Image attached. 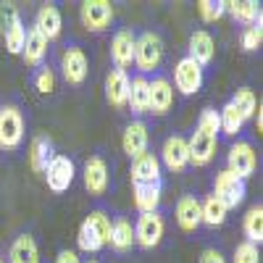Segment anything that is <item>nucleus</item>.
<instances>
[{
  "label": "nucleus",
  "instance_id": "a878e982",
  "mask_svg": "<svg viewBox=\"0 0 263 263\" xmlns=\"http://www.w3.org/2000/svg\"><path fill=\"white\" fill-rule=\"evenodd\" d=\"M55 158V145L48 135H37L29 145V166L34 174H45L50 161Z\"/></svg>",
  "mask_w": 263,
  "mask_h": 263
},
{
  "label": "nucleus",
  "instance_id": "bb28decb",
  "mask_svg": "<svg viewBox=\"0 0 263 263\" xmlns=\"http://www.w3.org/2000/svg\"><path fill=\"white\" fill-rule=\"evenodd\" d=\"M147 77L142 74H135V77H129V98H126V108L132 111V116L135 119H142L147 116Z\"/></svg>",
  "mask_w": 263,
  "mask_h": 263
},
{
  "label": "nucleus",
  "instance_id": "cd10ccee",
  "mask_svg": "<svg viewBox=\"0 0 263 263\" xmlns=\"http://www.w3.org/2000/svg\"><path fill=\"white\" fill-rule=\"evenodd\" d=\"M161 195H163V182L153 184H135V208L140 213H150L161 208Z\"/></svg>",
  "mask_w": 263,
  "mask_h": 263
},
{
  "label": "nucleus",
  "instance_id": "6ab92c4d",
  "mask_svg": "<svg viewBox=\"0 0 263 263\" xmlns=\"http://www.w3.org/2000/svg\"><path fill=\"white\" fill-rule=\"evenodd\" d=\"M216 55V40L208 29H195L190 34V45H187V58H192L200 69H208Z\"/></svg>",
  "mask_w": 263,
  "mask_h": 263
},
{
  "label": "nucleus",
  "instance_id": "412c9836",
  "mask_svg": "<svg viewBox=\"0 0 263 263\" xmlns=\"http://www.w3.org/2000/svg\"><path fill=\"white\" fill-rule=\"evenodd\" d=\"M42 37H45L48 42L58 40L61 37V29H63V16L58 11V6L53 3H45V6H40L37 16H34V24H32Z\"/></svg>",
  "mask_w": 263,
  "mask_h": 263
},
{
  "label": "nucleus",
  "instance_id": "39448f33",
  "mask_svg": "<svg viewBox=\"0 0 263 263\" xmlns=\"http://www.w3.org/2000/svg\"><path fill=\"white\" fill-rule=\"evenodd\" d=\"M61 74H63L66 84H71V87H82L90 79V58H87V50L79 40H69L63 45Z\"/></svg>",
  "mask_w": 263,
  "mask_h": 263
},
{
  "label": "nucleus",
  "instance_id": "423d86ee",
  "mask_svg": "<svg viewBox=\"0 0 263 263\" xmlns=\"http://www.w3.org/2000/svg\"><path fill=\"white\" fill-rule=\"evenodd\" d=\"M132 224H135V245H140L142 250H153L161 245V239L166 234V216L161 208L150 213H140Z\"/></svg>",
  "mask_w": 263,
  "mask_h": 263
},
{
  "label": "nucleus",
  "instance_id": "a19ab883",
  "mask_svg": "<svg viewBox=\"0 0 263 263\" xmlns=\"http://www.w3.org/2000/svg\"><path fill=\"white\" fill-rule=\"evenodd\" d=\"M0 263H8V260H6V255H3V253H0Z\"/></svg>",
  "mask_w": 263,
  "mask_h": 263
},
{
  "label": "nucleus",
  "instance_id": "473e14b6",
  "mask_svg": "<svg viewBox=\"0 0 263 263\" xmlns=\"http://www.w3.org/2000/svg\"><path fill=\"white\" fill-rule=\"evenodd\" d=\"M229 103L237 108V114L242 116V121H250L258 111V98H255V92L250 90V87H237L234 95L229 98Z\"/></svg>",
  "mask_w": 263,
  "mask_h": 263
},
{
  "label": "nucleus",
  "instance_id": "2f4dec72",
  "mask_svg": "<svg viewBox=\"0 0 263 263\" xmlns=\"http://www.w3.org/2000/svg\"><path fill=\"white\" fill-rule=\"evenodd\" d=\"M242 232H245L248 242H253V245L260 248V242H263V205H260V203H255V205L245 213V218H242Z\"/></svg>",
  "mask_w": 263,
  "mask_h": 263
},
{
  "label": "nucleus",
  "instance_id": "b1692460",
  "mask_svg": "<svg viewBox=\"0 0 263 263\" xmlns=\"http://www.w3.org/2000/svg\"><path fill=\"white\" fill-rule=\"evenodd\" d=\"M48 50H50V42L42 37L34 27L27 29V40H24V50H21V58L29 69H37L48 61Z\"/></svg>",
  "mask_w": 263,
  "mask_h": 263
},
{
  "label": "nucleus",
  "instance_id": "0eeeda50",
  "mask_svg": "<svg viewBox=\"0 0 263 263\" xmlns=\"http://www.w3.org/2000/svg\"><path fill=\"white\" fill-rule=\"evenodd\" d=\"M0 32L6 37V48L11 55H21L27 40V27L13 3H0Z\"/></svg>",
  "mask_w": 263,
  "mask_h": 263
},
{
  "label": "nucleus",
  "instance_id": "e433bc0d",
  "mask_svg": "<svg viewBox=\"0 0 263 263\" xmlns=\"http://www.w3.org/2000/svg\"><path fill=\"white\" fill-rule=\"evenodd\" d=\"M232 263H260V248L248 242V239H242V242L234 248Z\"/></svg>",
  "mask_w": 263,
  "mask_h": 263
},
{
  "label": "nucleus",
  "instance_id": "6e6552de",
  "mask_svg": "<svg viewBox=\"0 0 263 263\" xmlns=\"http://www.w3.org/2000/svg\"><path fill=\"white\" fill-rule=\"evenodd\" d=\"M213 195L227 205V211H234V208H239V205L245 203V197H248V182L234 177L232 171L221 168V171H216V177H213Z\"/></svg>",
  "mask_w": 263,
  "mask_h": 263
},
{
  "label": "nucleus",
  "instance_id": "7ed1b4c3",
  "mask_svg": "<svg viewBox=\"0 0 263 263\" xmlns=\"http://www.w3.org/2000/svg\"><path fill=\"white\" fill-rule=\"evenodd\" d=\"M108 234H111V213L105 208H95L79 224L77 245L82 253H100L103 248H108Z\"/></svg>",
  "mask_w": 263,
  "mask_h": 263
},
{
  "label": "nucleus",
  "instance_id": "9d476101",
  "mask_svg": "<svg viewBox=\"0 0 263 263\" xmlns=\"http://www.w3.org/2000/svg\"><path fill=\"white\" fill-rule=\"evenodd\" d=\"M82 179H84V190L92 197H103L108 192V187H111V166H108V158L103 153H92L84 161Z\"/></svg>",
  "mask_w": 263,
  "mask_h": 263
},
{
  "label": "nucleus",
  "instance_id": "f257e3e1",
  "mask_svg": "<svg viewBox=\"0 0 263 263\" xmlns=\"http://www.w3.org/2000/svg\"><path fill=\"white\" fill-rule=\"evenodd\" d=\"M218 111L213 105H205L200 116H197V124L192 129V135L187 140L190 147V163L192 166H208L216 158V145H218Z\"/></svg>",
  "mask_w": 263,
  "mask_h": 263
},
{
  "label": "nucleus",
  "instance_id": "ddd939ff",
  "mask_svg": "<svg viewBox=\"0 0 263 263\" xmlns=\"http://www.w3.org/2000/svg\"><path fill=\"white\" fill-rule=\"evenodd\" d=\"M147 95H150V100H147V114L150 116L161 119L174 108V84L163 71L153 74L147 79Z\"/></svg>",
  "mask_w": 263,
  "mask_h": 263
},
{
  "label": "nucleus",
  "instance_id": "2eb2a0df",
  "mask_svg": "<svg viewBox=\"0 0 263 263\" xmlns=\"http://www.w3.org/2000/svg\"><path fill=\"white\" fill-rule=\"evenodd\" d=\"M168 171L174 174H182L187 166H190V147H187V137L184 135H168L163 140V147H161V158H158Z\"/></svg>",
  "mask_w": 263,
  "mask_h": 263
},
{
  "label": "nucleus",
  "instance_id": "aec40b11",
  "mask_svg": "<svg viewBox=\"0 0 263 263\" xmlns=\"http://www.w3.org/2000/svg\"><path fill=\"white\" fill-rule=\"evenodd\" d=\"M132 184H153V182H163V174H161V161L156 153H142L140 158L132 161Z\"/></svg>",
  "mask_w": 263,
  "mask_h": 263
},
{
  "label": "nucleus",
  "instance_id": "58836bf2",
  "mask_svg": "<svg viewBox=\"0 0 263 263\" xmlns=\"http://www.w3.org/2000/svg\"><path fill=\"white\" fill-rule=\"evenodd\" d=\"M55 263H82V258H79L77 250H61L55 255Z\"/></svg>",
  "mask_w": 263,
  "mask_h": 263
},
{
  "label": "nucleus",
  "instance_id": "f704fd0d",
  "mask_svg": "<svg viewBox=\"0 0 263 263\" xmlns=\"http://www.w3.org/2000/svg\"><path fill=\"white\" fill-rule=\"evenodd\" d=\"M197 13H200L205 24H213V21H218L227 13V0H200L197 3Z\"/></svg>",
  "mask_w": 263,
  "mask_h": 263
},
{
  "label": "nucleus",
  "instance_id": "dca6fc26",
  "mask_svg": "<svg viewBox=\"0 0 263 263\" xmlns=\"http://www.w3.org/2000/svg\"><path fill=\"white\" fill-rule=\"evenodd\" d=\"M135 42H137V32L132 27H121L114 32L111 37V63L114 69L126 71L135 63Z\"/></svg>",
  "mask_w": 263,
  "mask_h": 263
},
{
  "label": "nucleus",
  "instance_id": "9b49d317",
  "mask_svg": "<svg viewBox=\"0 0 263 263\" xmlns=\"http://www.w3.org/2000/svg\"><path fill=\"white\" fill-rule=\"evenodd\" d=\"M174 87H177V92H182L184 98H192L203 90L205 84V69H200L192 58L182 55L177 63H174Z\"/></svg>",
  "mask_w": 263,
  "mask_h": 263
},
{
  "label": "nucleus",
  "instance_id": "f3484780",
  "mask_svg": "<svg viewBox=\"0 0 263 263\" xmlns=\"http://www.w3.org/2000/svg\"><path fill=\"white\" fill-rule=\"evenodd\" d=\"M147 145H150V129H147V121L145 119H132L126 126H124V135H121V150L126 153L129 161L140 158L142 153H147Z\"/></svg>",
  "mask_w": 263,
  "mask_h": 263
},
{
  "label": "nucleus",
  "instance_id": "7c9ffc66",
  "mask_svg": "<svg viewBox=\"0 0 263 263\" xmlns=\"http://www.w3.org/2000/svg\"><path fill=\"white\" fill-rule=\"evenodd\" d=\"M200 213H203V224H205V227H224L227 218H229L227 205L218 200L213 192L205 195L203 200H200Z\"/></svg>",
  "mask_w": 263,
  "mask_h": 263
},
{
  "label": "nucleus",
  "instance_id": "5701e85b",
  "mask_svg": "<svg viewBox=\"0 0 263 263\" xmlns=\"http://www.w3.org/2000/svg\"><path fill=\"white\" fill-rule=\"evenodd\" d=\"M8 263H40V248L37 239L29 232H21L11 239V248L6 255Z\"/></svg>",
  "mask_w": 263,
  "mask_h": 263
},
{
  "label": "nucleus",
  "instance_id": "ea45409f",
  "mask_svg": "<svg viewBox=\"0 0 263 263\" xmlns=\"http://www.w3.org/2000/svg\"><path fill=\"white\" fill-rule=\"evenodd\" d=\"M82 263H100L98 258H87V260H82Z\"/></svg>",
  "mask_w": 263,
  "mask_h": 263
},
{
  "label": "nucleus",
  "instance_id": "f8f14e48",
  "mask_svg": "<svg viewBox=\"0 0 263 263\" xmlns=\"http://www.w3.org/2000/svg\"><path fill=\"white\" fill-rule=\"evenodd\" d=\"M79 18L90 34H103L114 24V6L108 0H84L79 6Z\"/></svg>",
  "mask_w": 263,
  "mask_h": 263
},
{
  "label": "nucleus",
  "instance_id": "4468645a",
  "mask_svg": "<svg viewBox=\"0 0 263 263\" xmlns=\"http://www.w3.org/2000/svg\"><path fill=\"white\" fill-rule=\"evenodd\" d=\"M42 177H45V184L50 192H55V195L69 192V187L74 184V177H77L74 158H69L66 153H55V158L50 161V166L45 168Z\"/></svg>",
  "mask_w": 263,
  "mask_h": 263
},
{
  "label": "nucleus",
  "instance_id": "c85d7f7f",
  "mask_svg": "<svg viewBox=\"0 0 263 263\" xmlns=\"http://www.w3.org/2000/svg\"><path fill=\"white\" fill-rule=\"evenodd\" d=\"M227 13H232L234 24L239 27H253V24H263L260 16V3H253V0H239V3H227Z\"/></svg>",
  "mask_w": 263,
  "mask_h": 263
},
{
  "label": "nucleus",
  "instance_id": "72a5a7b5",
  "mask_svg": "<svg viewBox=\"0 0 263 263\" xmlns=\"http://www.w3.org/2000/svg\"><path fill=\"white\" fill-rule=\"evenodd\" d=\"M29 84L34 87L40 95H50V92H55V71L50 69V63H42V66H37V69H32V74H29Z\"/></svg>",
  "mask_w": 263,
  "mask_h": 263
},
{
  "label": "nucleus",
  "instance_id": "1a4fd4ad",
  "mask_svg": "<svg viewBox=\"0 0 263 263\" xmlns=\"http://www.w3.org/2000/svg\"><path fill=\"white\" fill-rule=\"evenodd\" d=\"M258 168V153L253 147L250 140L245 137H237V142H232L229 153H227V171H232L234 177L239 179H250Z\"/></svg>",
  "mask_w": 263,
  "mask_h": 263
},
{
  "label": "nucleus",
  "instance_id": "f03ea898",
  "mask_svg": "<svg viewBox=\"0 0 263 263\" xmlns=\"http://www.w3.org/2000/svg\"><path fill=\"white\" fill-rule=\"evenodd\" d=\"M27 140V111L18 98H6L0 103V150H18Z\"/></svg>",
  "mask_w": 263,
  "mask_h": 263
},
{
  "label": "nucleus",
  "instance_id": "a211bd4d",
  "mask_svg": "<svg viewBox=\"0 0 263 263\" xmlns=\"http://www.w3.org/2000/svg\"><path fill=\"white\" fill-rule=\"evenodd\" d=\"M174 216H177V224L182 232H195L203 227V213H200V197L184 192L177 205H174Z\"/></svg>",
  "mask_w": 263,
  "mask_h": 263
},
{
  "label": "nucleus",
  "instance_id": "c756f323",
  "mask_svg": "<svg viewBox=\"0 0 263 263\" xmlns=\"http://www.w3.org/2000/svg\"><path fill=\"white\" fill-rule=\"evenodd\" d=\"M242 126H245L242 116H239V114H237V108L227 100L224 108L218 111V135L227 137V140H237V137H239V132H242Z\"/></svg>",
  "mask_w": 263,
  "mask_h": 263
},
{
  "label": "nucleus",
  "instance_id": "c9c22d12",
  "mask_svg": "<svg viewBox=\"0 0 263 263\" xmlns=\"http://www.w3.org/2000/svg\"><path fill=\"white\" fill-rule=\"evenodd\" d=\"M239 42H242V50L245 53H255L263 42V24H253V27H245L242 34H239Z\"/></svg>",
  "mask_w": 263,
  "mask_h": 263
},
{
  "label": "nucleus",
  "instance_id": "4c0bfd02",
  "mask_svg": "<svg viewBox=\"0 0 263 263\" xmlns=\"http://www.w3.org/2000/svg\"><path fill=\"white\" fill-rule=\"evenodd\" d=\"M197 263H229V260L218 248H205L200 253V258H197Z\"/></svg>",
  "mask_w": 263,
  "mask_h": 263
},
{
  "label": "nucleus",
  "instance_id": "20e7f679",
  "mask_svg": "<svg viewBox=\"0 0 263 263\" xmlns=\"http://www.w3.org/2000/svg\"><path fill=\"white\" fill-rule=\"evenodd\" d=\"M163 55H166V42H163L161 32L145 29V32L137 34V42H135V69H137V74H142V77L158 74Z\"/></svg>",
  "mask_w": 263,
  "mask_h": 263
},
{
  "label": "nucleus",
  "instance_id": "4be33fe9",
  "mask_svg": "<svg viewBox=\"0 0 263 263\" xmlns=\"http://www.w3.org/2000/svg\"><path fill=\"white\" fill-rule=\"evenodd\" d=\"M108 245L114 253H129L135 248V224L129 216L111 218V234H108Z\"/></svg>",
  "mask_w": 263,
  "mask_h": 263
},
{
  "label": "nucleus",
  "instance_id": "393cba45",
  "mask_svg": "<svg viewBox=\"0 0 263 263\" xmlns=\"http://www.w3.org/2000/svg\"><path fill=\"white\" fill-rule=\"evenodd\" d=\"M126 98H129V71L111 69L105 77V100L121 111V108H126Z\"/></svg>",
  "mask_w": 263,
  "mask_h": 263
}]
</instances>
